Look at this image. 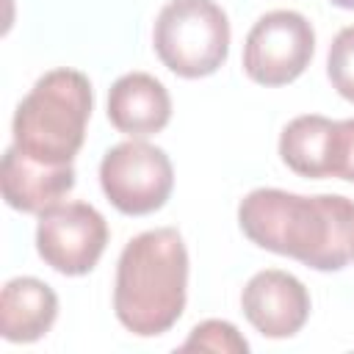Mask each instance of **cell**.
Masks as SVG:
<instances>
[{"label": "cell", "mask_w": 354, "mask_h": 354, "mask_svg": "<svg viewBox=\"0 0 354 354\" xmlns=\"http://www.w3.org/2000/svg\"><path fill=\"white\" fill-rule=\"evenodd\" d=\"M238 224L260 249L315 271H340L354 260V202L340 194L254 188L238 205Z\"/></svg>", "instance_id": "obj_1"}, {"label": "cell", "mask_w": 354, "mask_h": 354, "mask_svg": "<svg viewBox=\"0 0 354 354\" xmlns=\"http://www.w3.org/2000/svg\"><path fill=\"white\" fill-rule=\"evenodd\" d=\"M185 290L188 252L174 227L147 230L127 241L113 282V310L127 332L138 337L169 332L185 310Z\"/></svg>", "instance_id": "obj_2"}, {"label": "cell", "mask_w": 354, "mask_h": 354, "mask_svg": "<svg viewBox=\"0 0 354 354\" xmlns=\"http://www.w3.org/2000/svg\"><path fill=\"white\" fill-rule=\"evenodd\" d=\"M91 83L77 69L41 75L14 113V147L47 166H72L91 116Z\"/></svg>", "instance_id": "obj_3"}, {"label": "cell", "mask_w": 354, "mask_h": 354, "mask_svg": "<svg viewBox=\"0 0 354 354\" xmlns=\"http://www.w3.org/2000/svg\"><path fill=\"white\" fill-rule=\"evenodd\" d=\"M152 44L174 75L207 77L227 61L230 19L216 0H169L155 19Z\"/></svg>", "instance_id": "obj_4"}, {"label": "cell", "mask_w": 354, "mask_h": 354, "mask_svg": "<svg viewBox=\"0 0 354 354\" xmlns=\"http://www.w3.org/2000/svg\"><path fill=\"white\" fill-rule=\"evenodd\" d=\"M100 185L108 202L124 216H147L166 205L174 188L169 155L147 141H122L100 163Z\"/></svg>", "instance_id": "obj_5"}, {"label": "cell", "mask_w": 354, "mask_h": 354, "mask_svg": "<svg viewBox=\"0 0 354 354\" xmlns=\"http://www.w3.org/2000/svg\"><path fill=\"white\" fill-rule=\"evenodd\" d=\"M315 30L299 11L277 8L263 14L243 44V72L260 86L293 83L313 61Z\"/></svg>", "instance_id": "obj_6"}, {"label": "cell", "mask_w": 354, "mask_h": 354, "mask_svg": "<svg viewBox=\"0 0 354 354\" xmlns=\"http://www.w3.org/2000/svg\"><path fill=\"white\" fill-rule=\"evenodd\" d=\"M108 243V224L88 202L53 205L39 213L36 249L39 257L66 277L88 274Z\"/></svg>", "instance_id": "obj_7"}, {"label": "cell", "mask_w": 354, "mask_h": 354, "mask_svg": "<svg viewBox=\"0 0 354 354\" xmlns=\"http://www.w3.org/2000/svg\"><path fill=\"white\" fill-rule=\"evenodd\" d=\"M241 307L246 321L266 337H293L310 318V293L301 279L288 271H257L243 293Z\"/></svg>", "instance_id": "obj_8"}, {"label": "cell", "mask_w": 354, "mask_h": 354, "mask_svg": "<svg viewBox=\"0 0 354 354\" xmlns=\"http://www.w3.org/2000/svg\"><path fill=\"white\" fill-rule=\"evenodd\" d=\"M0 185L3 199L22 213H44L47 207L58 205L75 188V169L72 166H47L28 155H22L14 144L3 155L0 166Z\"/></svg>", "instance_id": "obj_9"}, {"label": "cell", "mask_w": 354, "mask_h": 354, "mask_svg": "<svg viewBox=\"0 0 354 354\" xmlns=\"http://www.w3.org/2000/svg\"><path fill=\"white\" fill-rule=\"evenodd\" d=\"M108 119L133 138L160 133L171 119V97L158 77L127 72L108 91Z\"/></svg>", "instance_id": "obj_10"}, {"label": "cell", "mask_w": 354, "mask_h": 354, "mask_svg": "<svg viewBox=\"0 0 354 354\" xmlns=\"http://www.w3.org/2000/svg\"><path fill=\"white\" fill-rule=\"evenodd\" d=\"M58 315L55 290L36 277H14L0 293V332L8 343H33Z\"/></svg>", "instance_id": "obj_11"}, {"label": "cell", "mask_w": 354, "mask_h": 354, "mask_svg": "<svg viewBox=\"0 0 354 354\" xmlns=\"http://www.w3.org/2000/svg\"><path fill=\"white\" fill-rule=\"evenodd\" d=\"M332 136H335V122L318 113H304L296 116L293 122L285 124L279 136V158L282 163L313 180L329 177L332 169Z\"/></svg>", "instance_id": "obj_12"}, {"label": "cell", "mask_w": 354, "mask_h": 354, "mask_svg": "<svg viewBox=\"0 0 354 354\" xmlns=\"http://www.w3.org/2000/svg\"><path fill=\"white\" fill-rule=\"evenodd\" d=\"M183 351H224V354H246L249 343L243 340V335L230 324V321H202L191 329L188 340L180 346Z\"/></svg>", "instance_id": "obj_13"}, {"label": "cell", "mask_w": 354, "mask_h": 354, "mask_svg": "<svg viewBox=\"0 0 354 354\" xmlns=\"http://www.w3.org/2000/svg\"><path fill=\"white\" fill-rule=\"evenodd\" d=\"M326 75L335 86V91L354 102V25L343 28L332 44H329V55H326Z\"/></svg>", "instance_id": "obj_14"}, {"label": "cell", "mask_w": 354, "mask_h": 354, "mask_svg": "<svg viewBox=\"0 0 354 354\" xmlns=\"http://www.w3.org/2000/svg\"><path fill=\"white\" fill-rule=\"evenodd\" d=\"M329 177H340V180L354 183V119L335 122Z\"/></svg>", "instance_id": "obj_15"}, {"label": "cell", "mask_w": 354, "mask_h": 354, "mask_svg": "<svg viewBox=\"0 0 354 354\" xmlns=\"http://www.w3.org/2000/svg\"><path fill=\"white\" fill-rule=\"evenodd\" d=\"M329 3H335V6H340V8H348V11H354V0H329Z\"/></svg>", "instance_id": "obj_16"}]
</instances>
